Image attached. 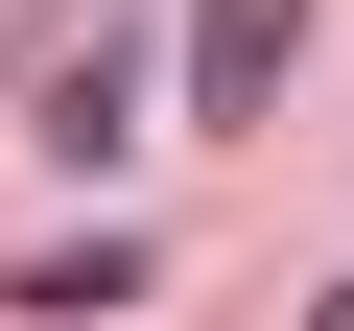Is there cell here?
Wrapping results in <instances>:
<instances>
[{
	"mask_svg": "<svg viewBox=\"0 0 354 331\" xmlns=\"http://www.w3.org/2000/svg\"><path fill=\"white\" fill-rule=\"evenodd\" d=\"M142 95H189V71H142V24H71V48L24 71V142H48V166H118Z\"/></svg>",
	"mask_w": 354,
	"mask_h": 331,
	"instance_id": "obj_1",
	"label": "cell"
},
{
	"mask_svg": "<svg viewBox=\"0 0 354 331\" xmlns=\"http://www.w3.org/2000/svg\"><path fill=\"white\" fill-rule=\"evenodd\" d=\"M165 71H189V118H260V95L307 71V0H189V48H165Z\"/></svg>",
	"mask_w": 354,
	"mask_h": 331,
	"instance_id": "obj_2",
	"label": "cell"
},
{
	"mask_svg": "<svg viewBox=\"0 0 354 331\" xmlns=\"http://www.w3.org/2000/svg\"><path fill=\"white\" fill-rule=\"evenodd\" d=\"M0 307H48V331H95V307H142V237H48Z\"/></svg>",
	"mask_w": 354,
	"mask_h": 331,
	"instance_id": "obj_3",
	"label": "cell"
},
{
	"mask_svg": "<svg viewBox=\"0 0 354 331\" xmlns=\"http://www.w3.org/2000/svg\"><path fill=\"white\" fill-rule=\"evenodd\" d=\"M307 331H354V284H330V307H307Z\"/></svg>",
	"mask_w": 354,
	"mask_h": 331,
	"instance_id": "obj_4",
	"label": "cell"
}]
</instances>
